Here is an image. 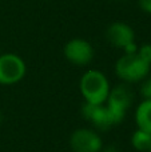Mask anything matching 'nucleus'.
Wrapping results in <instances>:
<instances>
[{
	"label": "nucleus",
	"instance_id": "4468645a",
	"mask_svg": "<svg viewBox=\"0 0 151 152\" xmlns=\"http://www.w3.org/2000/svg\"><path fill=\"white\" fill-rule=\"evenodd\" d=\"M104 152H119V150H118L115 145H108V147L104 150Z\"/></svg>",
	"mask_w": 151,
	"mask_h": 152
},
{
	"label": "nucleus",
	"instance_id": "f8f14e48",
	"mask_svg": "<svg viewBox=\"0 0 151 152\" xmlns=\"http://www.w3.org/2000/svg\"><path fill=\"white\" fill-rule=\"evenodd\" d=\"M139 7L143 12L151 15V0H139Z\"/></svg>",
	"mask_w": 151,
	"mask_h": 152
},
{
	"label": "nucleus",
	"instance_id": "39448f33",
	"mask_svg": "<svg viewBox=\"0 0 151 152\" xmlns=\"http://www.w3.org/2000/svg\"><path fill=\"white\" fill-rule=\"evenodd\" d=\"M64 56L76 66H86L92 60L94 50L87 40L72 39L64 47Z\"/></svg>",
	"mask_w": 151,
	"mask_h": 152
},
{
	"label": "nucleus",
	"instance_id": "9b49d317",
	"mask_svg": "<svg viewBox=\"0 0 151 152\" xmlns=\"http://www.w3.org/2000/svg\"><path fill=\"white\" fill-rule=\"evenodd\" d=\"M139 53H141L149 63H151V44L143 45V47L141 48V51H139Z\"/></svg>",
	"mask_w": 151,
	"mask_h": 152
},
{
	"label": "nucleus",
	"instance_id": "f257e3e1",
	"mask_svg": "<svg viewBox=\"0 0 151 152\" xmlns=\"http://www.w3.org/2000/svg\"><path fill=\"white\" fill-rule=\"evenodd\" d=\"M108 81L99 71H87L80 80V91L90 104H103L108 97Z\"/></svg>",
	"mask_w": 151,
	"mask_h": 152
},
{
	"label": "nucleus",
	"instance_id": "423d86ee",
	"mask_svg": "<svg viewBox=\"0 0 151 152\" xmlns=\"http://www.w3.org/2000/svg\"><path fill=\"white\" fill-rule=\"evenodd\" d=\"M70 143L74 152H98L102 148V140L99 135L87 128L75 131Z\"/></svg>",
	"mask_w": 151,
	"mask_h": 152
},
{
	"label": "nucleus",
	"instance_id": "0eeeda50",
	"mask_svg": "<svg viewBox=\"0 0 151 152\" xmlns=\"http://www.w3.org/2000/svg\"><path fill=\"white\" fill-rule=\"evenodd\" d=\"M83 115L86 119L92 121V124L99 129H107L115 126V120L111 116L108 108L102 104H90L86 103L83 105Z\"/></svg>",
	"mask_w": 151,
	"mask_h": 152
},
{
	"label": "nucleus",
	"instance_id": "6e6552de",
	"mask_svg": "<svg viewBox=\"0 0 151 152\" xmlns=\"http://www.w3.org/2000/svg\"><path fill=\"white\" fill-rule=\"evenodd\" d=\"M107 39L112 45L126 50L128 45L134 44L135 35L130 26L125 23H112L107 28Z\"/></svg>",
	"mask_w": 151,
	"mask_h": 152
},
{
	"label": "nucleus",
	"instance_id": "f03ea898",
	"mask_svg": "<svg viewBox=\"0 0 151 152\" xmlns=\"http://www.w3.org/2000/svg\"><path fill=\"white\" fill-rule=\"evenodd\" d=\"M150 64L139 52L126 53L117 61L115 71L120 79L126 81H138L149 74Z\"/></svg>",
	"mask_w": 151,
	"mask_h": 152
},
{
	"label": "nucleus",
	"instance_id": "9d476101",
	"mask_svg": "<svg viewBox=\"0 0 151 152\" xmlns=\"http://www.w3.org/2000/svg\"><path fill=\"white\" fill-rule=\"evenodd\" d=\"M133 144L139 151H151V134L138 129L133 135Z\"/></svg>",
	"mask_w": 151,
	"mask_h": 152
},
{
	"label": "nucleus",
	"instance_id": "20e7f679",
	"mask_svg": "<svg viewBox=\"0 0 151 152\" xmlns=\"http://www.w3.org/2000/svg\"><path fill=\"white\" fill-rule=\"evenodd\" d=\"M131 100H133L131 89L125 84L115 87L108 94V105H107V108H108L110 113L114 118L117 124L123 120L126 111L131 105Z\"/></svg>",
	"mask_w": 151,
	"mask_h": 152
},
{
	"label": "nucleus",
	"instance_id": "7ed1b4c3",
	"mask_svg": "<svg viewBox=\"0 0 151 152\" xmlns=\"http://www.w3.org/2000/svg\"><path fill=\"white\" fill-rule=\"evenodd\" d=\"M26 64L13 53L0 55V84H15L23 79Z\"/></svg>",
	"mask_w": 151,
	"mask_h": 152
},
{
	"label": "nucleus",
	"instance_id": "2eb2a0df",
	"mask_svg": "<svg viewBox=\"0 0 151 152\" xmlns=\"http://www.w3.org/2000/svg\"><path fill=\"white\" fill-rule=\"evenodd\" d=\"M1 120H3V115H1V112H0V124H1Z\"/></svg>",
	"mask_w": 151,
	"mask_h": 152
},
{
	"label": "nucleus",
	"instance_id": "1a4fd4ad",
	"mask_svg": "<svg viewBox=\"0 0 151 152\" xmlns=\"http://www.w3.org/2000/svg\"><path fill=\"white\" fill-rule=\"evenodd\" d=\"M136 123L139 129L151 134V99L142 103L136 110Z\"/></svg>",
	"mask_w": 151,
	"mask_h": 152
},
{
	"label": "nucleus",
	"instance_id": "ddd939ff",
	"mask_svg": "<svg viewBox=\"0 0 151 152\" xmlns=\"http://www.w3.org/2000/svg\"><path fill=\"white\" fill-rule=\"evenodd\" d=\"M142 94L147 97V99H151V79L147 80L146 83L143 84V88H142Z\"/></svg>",
	"mask_w": 151,
	"mask_h": 152
}]
</instances>
